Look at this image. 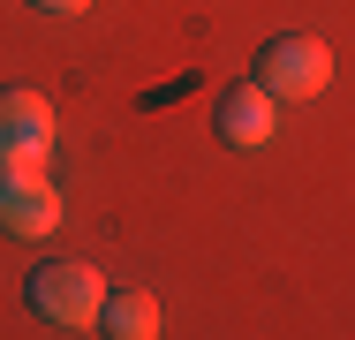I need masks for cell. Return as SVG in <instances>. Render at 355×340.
I'll use <instances>...</instances> for the list:
<instances>
[{
    "label": "cell",
    "mask_w": 355,
    "mask_h": 340,
    "mask_svg": "<svg viewBox=\"0 0 355 340\" xmlns=\"http://www.w3.org/2000/svg\"><path fill=\"white\" fill-rule=\"evenodd\" d=\"M250 83H265L272 99L302 106V99H318V91L333 83V46H325V38H310V31H280V38H265V46H257Z\"/></svg>",
    "instance_id": "obj_2"
},
{
    "label": "cell",
    "mask_w": 355,
    "mask_h": 340,
    "mask_svg": "<svg viewBox=\"0 0 355 340\" xmlns=\"http://www.w3.org/2000/svg\"><path fill=\"white\" fill-rule=\"evenodd\" d=\"M31 8H38V15H83L91 0H31Z\"/></svg>",
    "instance_id": "obj_7"
},
{
    "label": "cell",
    "mask_w": 355,
    "mask_h": 340,
    "mask_svg": "<svg viewBox=\"0 0 355 340\" xmlns=\"http://www.w3.org/2000/svg\"><path fill=\"white\" fill-rule=\"evenodd\" d=\"M0 227L23 242H46L61 227V182L46 167H0Z\"/></svg>",
    "instance_id": "obj_3"
},
{
    "label": "cell",
    "mask_w": 355,
    "mask_h": 340,
    "mask_svg": "<svg viewBox=\"0 0 355 340\" xmlns=\"http://www.w3.org/2000/svg\"><path fill=\"white\" fill-rule=\"evenodd\" d=\"M98 333L106 340H159V295L151 287H106V303H98Z\"/></svg>",
    "instance_id": "obj_6"
},
{
    "label": "cell",
    "mask_w": 355,
    "mask_h": 340,
    "mask_svg": "<svg viewBox=\"0 0 355 340\" xmlns=\"http://www.w3.org/2000/svg\"><path fill=\"white\" fill-rule=\"evenodd\" d=\"M46 151H53V106H46V91L8 83L0 91V167H46Z\"/></svg>",
    "instance_id": "obj_4"
},
{
    "label": "cell",
    "mask_w": 355,
    "mask_h": 340,
    "mask_svg": "<svg viewBox=\"0 0 355 340\" xmlns=\"http://www.w3.org/2000/svg\"><path fill=\"white\" fill-rule=\"evenodd\" d=\"M23 303H31V318L76 333V325H98L106 280H98V265H83V257H46V265L23 280Z\"/></svg>",
    "instance_id": "obj_1"
},
{
    "label": "cell",
    "mask_w": 355,
    "mask_h": 340,
    "mask_svg": "<svg viewBox=\"0 0 355 340\" xmlns=\"http://www.w3.org/2000/svg\"><path fill=\"white\" fill-rule=\"evenodd\" d=\"M219 144H234V151H257V144H272V129H280V99L265 91V83H227L219 91V114H212Z\"/></svg>",
    "instance_id": "obj_5"
}]
</instances>
